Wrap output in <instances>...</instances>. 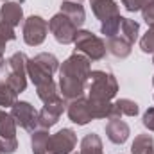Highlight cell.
<instances>
[{"label": "cell", "mask_w": 154, "mask_h": 154, "mask_svg": "<svg viewBox=\"0 0 154 154\" xmlns=\"http://www.w3.org/2000/svg\"><path fill=\"white\" fill-rule=\"evenodd\" d=\"M0 22L11 25V27H18L23 22V11L20 7V4L16 2H4L2 9H0Z\"/></svg>", "instance_id": "14"}, {"label": "cell", "mask_w": 154, "mask_h": 154, "mask_svg": "<svg viewBox=\"0 0 154 154\" xmlns=\"http://www.w3.org/2000/svg\"><path fill=\"white\" fill-rule=\"evenodd\" d=\"M48 34V22L43 20L38 14L29 16L23 22V41L31 47L41 45Z\"/></svg>", "instance_id": "8"}, {"label": "cell", "mask_w": 154, "mask_h": 154, "mask_svg": "<svg viewBox=\"0 0 154 154\" xmlns=\"http://www.w3.org/2000/svg\"><path fill=\"white\" fill-rule=\"evenodd\" d=\"M27 61L29 57L23 52H14L5 61V82L16 91L22 93L27 88Z\"/></svg>", "instance_id": "5"}, {"label": "cell", "mask_w": 154, "mask_h": 154, "mask_svg": "<svg viewBox=\"0 0 154 154\" xmlns=\"http://www.w3.org/2000/svg\"><path fill=\"white\" fill-rule=\"evenodd\" d=\"M48 31L52 32L54 39L61 45H70L75 41V36L79 32V27L65 14V13H57L50 18L48 22Z\"/></svg>", "instance_id": "7"}, {"label": "cell", "mask_w": 154, "mask_h": 154, "mask_svg": "<svg viewBox=\"0 0 154 154\" xmlns=\"http://www.w3.org/2000/svg\"><path fill=\"white\" fill-rule=\"evenodd\" d=\"M65 2V0H63ZM68 2H82V0H68Z\"/></svg>", "instance_id": "33"}, {"label": "cell", "mask_w": 154, "mask_h": 154, "mask_svg": "<svg viewBox=\"0 0 154 154\" xmlns=\"http://www.w3.org/2000/svg\"><path fill=\"white\" fill-rule=\"evenodd\" d=\"M48 129H34L31 133V145H32V154H47V147H48Z\"/></svg>", "instance_id": "18"}, {"label": "cell", "mask_w": 154, "mask_h": 154, "mask_svg": "<svg viewBox=\"0 0 154 154\" xmlns=\"http://www.w3.org/2000/svg\"><path fill=\"white\" fill-rule=\"evenodd\" d=\"M152 63H154V56H152Z\"/></svg>", "instance_id": "35"}, {"label": "cell", "mask_w": 154, "mask_h": 154, "mask_svg": "<svg viewBox=\"0 0 154 154\" xmlns=\"http://www.w3.org/2000/svg\"><path fill=\"white\" fill-rule=\"evenodd\" d=\"M38 90V97L43 100V104H50V102H57V100H63V95L57 91V86L54 81H48V82H43L36 86Z\"/></svg>", "instance_id": "19"}, {"label": "cell", "mask_w": 154, "mask_h": 154, "mask_svg": "<svg viewBox=\"0 0 154 154\" xmlns=\"http://www.w3.org/2000/svg\"><path fill=\"white\" fill-rule=\"evenodd\" d=\"M154 152V140L151 134H138L131 145V154H151Z\"/></svg>", "instance_id": "22"}, {"label": "cell", "mask_w": 154, "mask_h": 154, "mask_svg": "<svg viewBox=\"0 0 154 154\" xmlns=\"http://www.w3.org/2000/svg\"><path fill=\"white\" fill-rule=\"evenodd\" d=\"M66 108V102L65 99L63 100H57V102H50V104H45L41 108V111H38V125L43 127V129H48L52 125L57 124L59 116L63 115Z\"/></svg>", "instance_id": "11"}, {"label": "cell", "mask_w": 154, "mask_h": 154, "mask_svg": "<svg viewBox=\"0 0 154 154\" xmlns=\"http://www.w3.org/2000/svg\"><path fill=\"white\" fill-rule=\"evenodd\" d=\"M59 70V61L54 54L43 52L27 61V75L34 82V86H39L43 82L52 81V75Z\"/></svg>", "instance_id": "4"}, {"label": "cell", "mask_w": 154, "mask_h": 154, "mask_svg": "<svg viewBox=\"0 0 154 154\" xmlns=\"http://www.w3.org/2000/svg\"><path fill=\"white\" fill-rule=\"evenodd\" d=\"M143 125L149 129V131H154V108H149L145 113H143Z\"/></svg>", "instance_id": "31"}, {"label": "cell", "mask_w": 154, "mask_h": 154, "mask_svg": "<svg viewBox=\"0 0 154 154\" xmlns=\"http://www.w3.org/2000/svg\"><path fill=\"white\" fill-rule=\"evenodd\" d=\"M151 0H122V5L129 11V13H136V11H142Z\"/></svg>", "instance_id": "29"}, {"label": "cell", "mask_w": 154, "mask_h": 154, "mask_svg": "<svg viewBox=\"0 0 154 154\" xmlns=\"http://www.w3.org/2000/svg\"><path fill=\"white\" fill-rule=\"evenodd\" d=\"M142 16H143V22L151 27V25H154V2L151 0L143 9H142Z\"/></svg>", "instance_id": "30"}, {"label": "cell", "mask_w": 154, "mask_h": 154, "mask_svg": "<svg viewBox=\"0 0 154 154\" xmlns=\"http://www.w3.org/2000/svg\"><path fill=\"white\" fill-rule=\"evenodd\" d=\"M88 99L91 100H109L118 91V82L113 74L102 70H91L88 79Z\"/></svg>", "instance_id": "3"}, {"label": "cell", "mask_w": 154, "mask_h": 154, "mask_svg": "<svg viewBox=\"0 0 154 154\" xmlns=\"http://www.w3.org/2000/svg\"><path fill=\"white\" fill-rule=\"evenodd\" d=\"M91 74V61L84 56L74 52L59 68V90L65 100H74L82 97L88 79Z\"/></svg>", "instance_id": "1"}, {"label": "cell", "mask_w": 154, "mask_h": 154, "mask_svg": "<svg viewBox=\"0 0 154 154\" xmlns=\"http://www.w3.org/2000/svg\"><path fill=\"white\" fill-rule=\"evenodd\" d=\"M16 38V32H14V27L0 22V68H4L5 65V59H4V50H5V43L7 41H13Z\"/></svg>", "instance_id": "23"}, {"label": "cell", "mask_w": 154, "mask_h": 154, "mask_svg": "<svg viewBox=\"0 0 154 154\" xmlns=\"http://www.w3.org/2000/svg\"><path fill=\"white\" fill-rule=\"evenodd\" d=\"M77 145V134L65 127L61 131H57L56 134L50 136L48 140V147H47V152L48 154H72L75 151Z\"/></svg>", "instance_id": "10"}, {"label": "cell", "mask_w": 154, "mask_h": 154, "mask_svg": "<svg viewBox=\"0 0 154 154\" xmlns=\"http://www.w3.org/2000/svg\"><path fill=\"white\" fill-rule=\"evenodd\" d=\"M61 13H65L77 27H81L84 23L86 14H84V7L81 5V2H68V0H65L61 4Z\"/></svg>", "instance_id": "17"}, {"label": "cell", "mask_w": 154, "mask_h": 154, "mask_svg": "<svg viewBox=\"0 0 154 154\" xmlns=\"http://www.w3.org/2000/svg\"><path fill=\"white\" fill-rule=\"evenodd\" d=\"M140 48L143 50V52H151L154 54V25H151L149 29H147V32L143 34V38L140 39Z\"/></svg>", "instance_id": "27"}, {"label": "cell", "mask_w": 154, "mask_h": 154, "mask_svg": "<svg viewBox=\"0 0 154 154\" xmlns=\"http://www.w3.org/2000/svg\"><path fill=\"white\" fill-rule=\"evenodd\" d=\"M66 113H68V118L77 125H86L88 122L93 120L90 108H88V99H84V97H77L74 100H68Z\"/></svg>", "instance_id": "12"}, {"label": "cell", "mask_w": 154, "mask_h": 154, "mask_svg": "<svg viewBox=\"0 0 154 154\" xmlns=\"http://www.w3.org/2000/svg\"><path fill=\"white\" fill-rule=\"evenodd\" d=\"M9 115L14 118L16 125H20L22 129H25L29 133H32L36 129V125H38V111L34 109V106H31L25 100H20V102L16 100L13 104Z\"/></svg>", "instance_id": "9"}, {"label": "cell", "mask_w": 154, "mask_h": 154, "mask_svg": "<svg viewBox=\"0 0 154 154\" xmlns=\"http://www.w3.org/2000/svg\"><path fill=\"white\" fill-rule=\"evenodd\" d=\"M131 47H133V43H129L125 38H122L120 34H116L113 38H108V43H106V48L115 57H120V59H125L131 54Z\"/></svg>", "instance_id": "16"}, {"label": "cell", "mask_w": 154, "mask_h": 154, "mask_svg": "<svg viewBox=\"0 0 154 154\" xmlns=\"http://www.w3.org/2000/svg\"><path fill=\"white\" fill-rule=\"evenodd\" d=\"M16 91L5 82L0 79V106L2 108H13V104L16 102Z\"/></svg>", "instance_id": "25"}, {"label": "cell", "mask_w": 154, "mask_h": 154, "mask_svg": "<svg viewBox=\"0 0 154 154\" xmlns=\"http://www.w3.org/2000/svg\"><path fill=\"white\" fill-rule=\"evenodd\" d=\"M75 52L84 54L90 61H100L106 56V43L99 38L97 34H93L91 31H79L75 36Z\"/></svg>", "instance_id": "6"}, {"label": "cell", "mask_w": 154, "mask_h": 154, "mask_svg": "<svg viewBox=\"0 0 154 154\" xmlns=\"http://www.w3.org/2000/svg\"><path fill=\"white\" fill-rule=\"evenodd\" d=\"M152 84H154V77H152Z\"/></svg>", "instance_id": "34"}, {"label": "cell", "mask_w": 154, "mask_h": 154, "mask_svg": "<svg viewBox=\"0 0 154 154\" xmlns=\"http://www.w3.org/2000/svg\"><path fill=\"white\" fill-rule=\"evenodd\" d=\"M79 154H102V142H100L99 134L88 133L81 142Z\"/></svg>", "instance_id": "21"}, {"label": "cell", "mask_w": 154, "mask_h": 154, "mask_svg": "<svg viewBox=\"0 0 154 154\" xmlns=\"http://www.w3.org/2000/svg\"><path fill=\"white\" fill-rule=\"evenodd\" d=\"M0 136L2 138H16V122L7 113L0 120Z\"/></svg>", "instance_id": "26"}, {"label": "cell", "mask_w": 154, "mask_h": 154, "mask_svg": "<svg viewBox=\"0 0 154 154\" xmlns=\"http://www.w3.org/2000/svg\"><path fill=\"white\" fill-rule=\"evenodd\" d=\"M18 147L16 138H2L0 136V154H13Z\"/></svg>", "instance_id": "28"}, {"label": "cell", "mask_w": 154, "mask_h": 154, "mask_svg": "<svg viewBox=\"0 0 154 154\" xmlns=\"http://www.w3.org/2000/svg\"><path fill=\"white\" fill-rule=\"evenodd\" d=\"M2 2H7V0H2Z\"/></svg>", "instance_id": "36"}, {"label": "cell", "mask_w": 154, "mask_h": 154, "mask_svg": "<svg viewBox=\"0 0 154 154\" xmlns=\"http://www.w3.org/2000/svg\"><path fill=\"white\" fill-rule=\"evenodd\" d=\"M5 115V111H2V109H0V120H2V116Z\"/></svg>", "instance_id": "32"}, {"label": "cell", "mask_w": 154, "mask_h": 154, "mask_svg": "<svg viewBox=\"0 0 154 154\" xmlns=\"http://www.w3.org/2000/svg\"><path fill=\"white\" fill-rule=\"evenodd\" d=\"M91 11L100 20V32L106 38H113L118 34L120 22L124 16H120L115 0H91Z\"/></svg>", "instance_id": "2"}, {"label": "cell", "mask_w": 154, "mask_h": 154, "mask_svg": "<svg viewBox=\"0 0 154 154\" xmlns=\"http://www.w3.org/2000/svg\"><path fill=\"white\" fill-rule=\"evenodd\" d=\"M111 102L109 100H91L88 99V108H90V113L91 118H108L109 111H111Z\"/></svg>", "instance_id": "24"}, {"label": "cell", "mask_w": 154, "mask_h": 154, "mask_svg": "<svg viewBox=\"0 0 154 154\" xmlns=\"http://www.w3.org/2000/svg\"><path fill=\"white\" fill-rule=\"evenodd\" d=\"M152 2H154V0H152Z\"/></svg>", "instance_id": "37"}, {"label": "cell", "mask_w": 154, "mask_h": 154, "mask_svg": "<svg viewBox=\"0 0 154 154\" xmlns=\"http://www.w3.org/2000/svg\"><path fill=\"white\" fill-rule=\"evenodd\" d=\"M140 111L138 104L131 99H118L116 102H113L111 106V111L108 115V120H115V118H120L122 115H127V116H136Z\"/></svg>", "instance_id": "15"}, {"label": "cell", "mask_w": 154, "mask_h": 154, "mask_svg": "<svg viewBox=\"0 0 154 154\" xmlns=\"http://www.w3.org/2000/svg\"><path fill=\"white\" fill-rule=\"evenodd\" d=\"M129 133H131L129 125H127L124 120H120V118L109 120V122L106 124V134H108L109 142H113L116 145L125 143V140L129 138Z\"/></svg>", "instance_id": "13"}, {"label": "cell", "mask_w": 154, "mask_h": 154, "mask_svg": "<svg viewBox=\"0 0 154 154\" xmlns=\"http://www.w3.org/2000/svg\"><path fill=\"white\" fill-rule=\"evenodd\" d=\"M118 34L122 38H125L129 43H134L138 39V34H140V23L134 22V20H131V18H122Z\"/></svg>", "instance_id": "20"}]
</instances>
